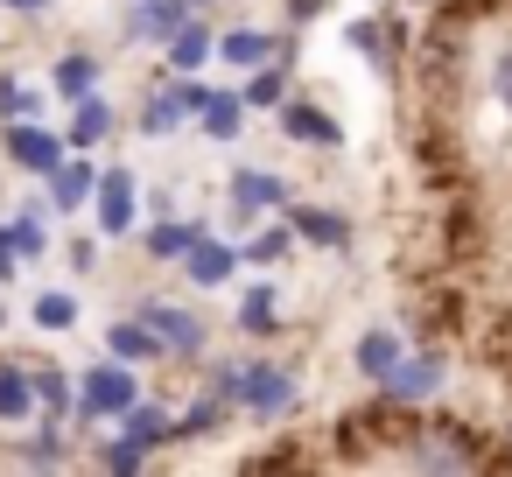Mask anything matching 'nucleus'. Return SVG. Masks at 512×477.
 Here are the masks:
<instances>
[{"label":"nucleus","mask_w":512,"mask_h":477,"mask_svg":"<svg viewBox=\"0 0 512 477\" xmlns=\"http://www.w3.org/2000/svg\"><path fill=\"white\" fill-rule=\"evenodd\" d=\"M141 400V379H134V365L127 358H99L85 379H78V421H127V407Z\"/></svg>","instance_id":"1"},{"label":"nucleus","mask_w":512,"mask_h":477,"mask_svg":"<svg viewBox=\"0 0 512 477\" xmlns=\"http://www.w3.org/2000/svg\"><path fill=\"white\" fill-rule=\"evenodd\" d=\"M141 323L155 330L162 358H197V351H204V323H197L183 302H141Z\"/></svg>","instance_id":"2"},{"label":"nucleus","mask_w":512,"mask_h":477,"mask_svg":"<svg viewBox=\"0 0 512 477\" xmlns=\"http://www.w3.org/2000/svg\"><path fill=\"white\" fill-rule=\"evenodd\" d=\"M8 155H15V169H29V176H57V169H64V141H57L50 127H36V120H8Z\"/></svg>","instance_id":"3"},{"label":"nucleus","mask_w":512,"mask_h":477,"mask_svg":"<svg viewBox=\"0 0 512 477\" xmlns=\"http://www.w3.org/2000/svg\"><path fill=\"white\" fill-rule=\"evenodd\" d=\"M407 463H414V470H470V463H477V449L463 442V428H414Z\"/></svg>","instance_id":"4"},{"label":"nucleus","mask_w":512,"mask_h":477,"mask_svg":"<svg viewBox=\"0 0 512 477\" xmlns=\"http://www.w3.org/2000/svg\"><path fill=\"white\" fill-rule=\"evenodd\" d=\"M239 407L260 414V421L288 414V407H295V372H281V365H246V393H239Z\"/></svg>","instance_id":"5"},{"label":"nucleus","mask_w":512,"mask_h":477,"mask_svg":"<svg viewBox=\"0 0 512 477\" xmlns=\"http://www.w3.org/2000/svg\"><path fill=\"white\" fill-rule=\"evenodd\" d=\"M379 393H386L393 407H414V400L442 393V358H400V365L379 379Z\"/></svg>","instance_id":"6"},{"label":"nucleus","mask_w":512,"mask_h":477,"mask_svg":"<svg viewBox=\"0 0 512 477\" xmlns=\"http://www.w3.org/2000/svg\"><path fill=\"white\" fill-rule=\"evenodd\" d=\"M183 22H190V0H134L127 36H134V43H169Z\"/></svg>","instance_id":"7"},{"label":"nucleus","mask_w":512,"mask_h":477,"mask_svg":"<svg viewBox=\"0 0 512 477\" xmlns=\"http://www.w3.org/2000/svg\"><path fill=\"white\" fill-rule=\"evenodd\" d=\"M92 218H99L106 239L134 232V176H127V169H106V176H99V211H92Z\"/></svg>","instance_id":"8"},{"label":"nucleus","mask_w":512,"mask_h":477,"mask_svg":"<svg viewBox=\"0 0 512 477\" xmlns=\"http://www.w3.org/2000/svg\"><path fill=\"white\" fill-rule=\"evenodd\" d=\"M239 260H246L239 246H225V239H197V246L183 253V274H190L197 288H218V281H232Z\"/></svg>","instance_id":"9"},{"label":"nucleus","mask_w":512,"mask_h":477,"mask_svg":"<svg viewBox=\"0 0 512 477\" xmlns=\"http://www.w3.org/2000/svg\"><path fill=\"white\" fill-rule=\"evenodd\" d=\"M232 204H239L246 218L281 211V204H288V183H281V176H267V169H239V176H232Z\"/></svg>","instance_id":"10"},{"label":"nucleus","mask_w":512,"mask_h":477,"mask_svg":"<svg viewBox=\"0 0 512 477\" xmlns=\"http://www.w3.org/2000/svg\"><path fill=\"white\" fill-rule=\"evenodd\" d=\"M281 134L288 141H309V148H337L344 134H337V120L330 113H316V106H302V99H288L281 106Z\"/></svg>","instance_id":"11"},{"label":"nucleus","mask_w":512,"mask_h":477,"mask_svg":"<svg viewBox=\"0 0 512 477\" xmlns=\"http://www.w3.org/2000/svg\"><path fill=\"white\" fill-rule=\"evenodd\" d=\"M162 50H169V71H183V78H190V71H204V64H211L218 36H211L204 22H183V29H176V36H169Z\"/></svg>","instance_id":"12"},{"label":"nucleus","mask_w":512,"mask_h":477,"mask_svg":"<svg viewBox=\"0 0 512 477\" xmlns=\"http://www.w3.org/2000/svg\"><path fill=\"white\" fill-rule=\"evenodd\" d=\"M288 225H295V239H309V246H351V225H344L337 211H323V204H295Z\"/></svg>","instance_id":"13"},{"label":"nucleus","mask_w":512,"mask_h":477,"mask_svg":"<svg viewBox=\"0 0 512 477\" xmlns=\"http://www.w3.org/2000/svg\"><path fill=\"white\" fill-rule=\"evenodd\" d=\"M43 400H36V372L22 365H0V421H29Z\"/></svg>","instance_id":"14"},{"label":"nucleus","mask_w":512,"mask_h":477,"mask_svg":"<svg viewBox=\"0 0 512 477\" xmlns=\"http://www.w3.org/2000/svg\"><path fill=\"white\" fill-rule=\"evenodd\" d=\"M218 57L239 64V71H260V64L274 57V36H267V29H232V36H218Z\"/></svg>","instance_id":"15"},{"label":"nucleus","mask_w":512,"mask_h":477,"mask_svg":"<svg viewBox=\"0 0 512 477\" xmlns=\"http://www.w3.org/2000/svg\"><path fill=\"white\" fill-rule=\"evenodd\" d=\"M106 134H113V106H106V92H85L78 113H71V141L78 148H99Z\"/></svg>","instance_id":"16"},{"label":"nucleus","mask_w":512,"mask_h":477,"mask_svg":"<svg viewBox=\"0 0 512 477\" xmlns=\"http://www.w3.org/2000/svg\"><path fill=\"white\" fill-rule=\"evenodd\" d=\"M85 197H99V176H92V162H64V169L50 176V204H57V211H78Z\"/></svg>","instance_id":"17"},{"label":"nucleus","mask_w":512,"mask_h":477,"mask_svg":"<svg viewBox=\"0 0 512 477\" xmlns=\"http://www.w3.org/2000/svg\"><path fill=\"white\" fill-rule=\"evenodd\" d=\"M106 351L113 358H127V365H148V358H162V344H155V330L134 316V323H113L106 330Z\"/></svg>","instance_id":"18"},{"label":"nucleus","mask_w":512,"mask_h":477,"mask_svg":"<svg viewBox=\"0 0 512 477\" xmlns=\"http://www.w3.org/2000/svg\"><path fill=\"white\" fill-rule=\"evenodd\" d=\"M393 365H400V337H393L386 323H379V330H365V337H358V372H365V379L379 386V379H386Z\"/></svg>","instance_id":"19"},{"label":"nucleus","mask_w":512,"mask_h":477,"mask_svg":"<svg viewBox=\"0 0 512 477\" xmlns=\"http://www.w3.org/2000/svg\"><path fill=\"white\" fill-rule=\"evenodd\" d=\"M127 435H134L141 449H162V442H176V414H169V407L134 400V407H127Z\"/></svg>","instance_id":"20"},{"label":"nucleus","mask_w":512,"mask_h":477,"mask_svg":"<svg viewBox=\"0 0 512 477\" xmlns=\"http://www.w3.org/2000/svg\"><path fill=\"white\" fill-rule=\"evenodd\" d=\"M183 120H190V106H183V92H176V85H169V92H155V99L141 106V134H176Z\"/></svg>","instance_id":"21"},{"label":"nucleus","mask_w":512,"mask_h":477,"mask_svg":"<svg viewBox=\"0 0 512 477\" xmlns=\"http://www.w3.org/2000/svg\"><path fill=\"white\" fill-rule=\"evenodd\" d=\"M274 323H281V295H274V288H246V302H239V330H246V337H267Z\"/></svg>","instance_id":"22"},{"label":"nucleus","mask_w":512,"mask_h":477,"mask_svg":"<svg viewBox=\"0 0 512 477\" xmlns=\"http://www.w3.org/2000/svg\"><path fill=\"white\" fill-rule=\"evenodd\" d=\"M225 407H232V400L204 393V400H197V407H190V414L176 421V442H204V435H218V428H225Z\"/></svg>","instance_id":"23"},{"label":"nucleus","mask_w":512,"mask_h":477,"mask_svg":"<svg viewBox=\"0 0 512 477\" xmlns=\"http://www.w3.org/2000/svg\"><path fill=\"white\" fill-rule=\"evenodd\" d=\"M50 85H57V99H71V106H78L85 92H99V64H92V57H64Z\"/></svg>","instance_id":"24"},{"label":"nucleus","mask_w":512,"mask_h":477,"mask_svg":"<svg viewBox=\"0 0 512 477\" xmlns=\"http://www.w3.org/2000/svg\"><path fill=\"white\" fill-rule=\"evenodd\" d=\"M239 99H246V106H267V113H274V106H288V71H281V64H260V71L246 78V92H239Z\"/></svg>","instance_id":"25"},{"label":"nucleus","mask_w":512,"mask_h":477,"mask_svg":"<svg viewBox=\"0 0 512 477\" xmlns=\"http://www.w3.org/2000/svg\"><path fill=\"white\" fill-rule=\"evenodd\" d=\"M246 253V267H281L288 253H295V225H274V232H260L253 246H239Z\"/></svg>","instance_id":"26"},{"label":"nucleus","mask_w":512,"mask_h":477,"mask_svg":"<svg viewBox=\"0 0 512 477\" xmlns=\"http://www.w3.org/2000/svg\"><path fill=\"white\" fill-rule=\"evenodd\" d=\"M36 400L50 407V421H57V414H71V407H78V393H71V372L43 365V372H36Z\"/></svg>","instance_id":"27"},{"label":"nucleus","mask_w":512,"mask_h":477,"mask_svg":"<svg viewBox=\"0 0 512 477\" xmlns=\"http://www.w3.org/2000/svg\"><path fill=\"white\" fill-rule=\"evenodd\" d=\"M239 113H246V99H232V92H218L197 120H204V134H218V141H232L239 134Z\"/></svg>","instance_id":"28"},{"label":"nucleus","mask_w":512,"mask_h":477,"mask_svg":"<svg viewBox=\"0 0 512 477\" xmlns=\"http://www.w3.org/2000/svg\"><path fill=\"white\" fill-rule=\"evenodd\" d=\"M197 239H204L197 225H155V232H148V253H155V260H183Z\"/></svg>","instance_id":"29"},{"label":"nucleus","mask_w":512,"mask_h":477,"mask_svg":"<svg viewBox=\"0 0 512 477\" xmlns=\"http://www.w3.org/2000/svg\"><path fill=\"white\" fill-rule=\"evenodd\" d=\"M36 106H43V99H36L29 85H15V78H0V120H36Z\"/></svg>","instance_id":"30"},{"label":"nucleus","mask_w":512,"mask_h":477,"mask_svg":"<svg viewBox=\"0 0 512 477\" xmlns=\"http://www.w3.org/2000/svg\"><path fill=\"white\" fill-rule=\"evenodd\" d=\"M36 323H43V330H71V323H78V302H71V295H36Z\"/></svg>","instance_id":"31"},{"label":"nucleus","mask_w":512,"mask_h":477,"mask_svg":"<svg viewBox=\"0 0 512 477\" xmlns=\"http://www.w3.org/2000/svg\"><path fill=\"white\" fill-rule=\"evenodd\" d=\"M99 463H106V470H141L148 449H141L134 435H120V442H99Z\"/></svg>","instance_id":"32"},{"label":"nucleus","mask_w":512,"mask_h":477,"mask_svg":"<svg viewBox=\"0 0 512 477\" xmlns=\"http://www.w3.org/2000/svg\"><path fill=\"white\" fill-rule=\"evenodd\" d=\"M491 92H498V106L512 113V43H505V50L491 57Z\"/></svg>","instance_id":"33"},{"label":"nucleus","mask_w":512,"mask_h":477,"mask_svg":"<svg viewBox=\"0 0 512 477\" xmlns=\"http://www.w3.org/2000/svg\"><path fill=\"white\" fill-rule=\"evenodd\" d=\"M15 246H22V260H36L50 239H43V225H36V218H22V225H15Z\"/></svg>","instance_id":"34"},{"label":"nucleus","mask_w":512,"mask_h":477,"mask_svg":"<svg viewBox=\"0 0 512 477\" xmlns=\"http://www.w3.org/2000/svg\"><path fill=\"white\" fill-rule=\"evenodd\" d=\"M15 260H22V246H15V225H0V281L15 274Z\"/></svg>","instance_id":"35"},{"label":"nucleus","mask_w":512,"mask_h":477,"mask_svg":"<svg viewBox=\"0 0 512 477\" xmlns=\"http://www.w3.org/2000/svg\"><path fill=\"white\" fill-rule=\"evenodd\" d=\"M0 8H15V15H43L50 0H0Z\"/></svg>","instance_id":"36"},{"label":"nucleus","mask_w":512,"mask_h":477,"mask_svg":"<svg viewBox=\"0 0 512 477\" xmlns=\"http://www.w3.org/2000/svg\"><path fill=\"white\" fill-rule=\"evenodd\" d=\"M288 8H295V15H302V22H309V15H316V8H323V0H288Z\"/></svg>","instance_id":"37"},{"label":"nucleus","mask_w":512,"mask_h":477,"mask_svg":"<svg viewBox=\"0 0 512 477\" xmlns=\"http://www.w3.org/2000/svg\"><path fill=\"white\" fill-rule=\"evenodd\" d=\"M190 8H204V0H190Z\"/></svg>","instance_id":"38"}]
</instances>
